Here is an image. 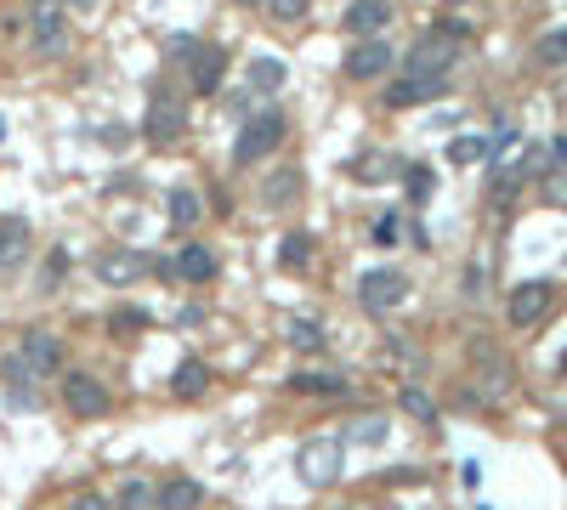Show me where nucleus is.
<instances>
[{
	"label": "nucleus",
	"instance_id": "obj_28",
	"mask_svg": "<svg viewBox=\"0 0 567 510\" xmlns=\"http://www.w3.org/2000/svg\"><path fill=\"white\" fill-rule=\"evenodd\" d=\"M119 510H159V488H147V482H126V488H119Z\"/></svg>",
	"mask_w": 567,
	"mask_h": 510
},
{
	"label": "nucleus",
	"instance_id": "obj_36",
	"mask_svg": "<svg viewBox=\"0 0 567 510\" xmlns=\"http://www.w3.org/2000/svg\"><path fill=\"white\" fill-rule=\"evenodd\" d=\"M375 244H398V216H381L375 221Z\"/></svg>",
	"mask_w": 567,
	"mask_h": 510
},
{
	"label": "nucleus",
	"instance_id": "obj_37",
	"mask_svg": "<svg viewBox=\"0 0 567 510\" xmlns=\"http://www.w3.org/2000/svg\"><path fill=\"white\" fill-rule=\"evenodd\" d=\"M74 510H114L103 494H80V499H74Z\"/></svg>",
	"mask_w": 567,
	"mask_h": 510
},
{
	"label": "nucleus",
	"instance_id": "obj_11",
	"mask_svg": "<svg viewBox=\"0 0 567 510\" xmlns=\"http://www.w3.org/2000/svg\"><path fill=\"white\" fill-rule=\"evenodd\" d=\"M442 91H449V80H421V74H403V80L386 86V109H421V102H431Z\"/></svg>",
	"mask_w": 567,
	"mask_h": 510
},
{
	"label": "nucleus",
	"instance_id": "obj_4",
	"mask_svg": "<svg viewBox=\"0 0 567 510\" xmlns=\"http://www.w3.org/2000/svg\"><path fill=\"white\" fill-rule=\"evenodd\" d=\"M358 301L369 306V313H391V306L409 301V278L398 267H375V272L358 278Z\"/></svg>",
	"mask_w": 567,
	"mask_h": 510
},
{
	"label": "nucleus",
	"instance_id": "obj_30",
	"mask_svg": "<svg viewBox=\"0 0 567 510\" xmlns=\"http://www.w3.org/2000/svg\"><path fill=\"white\" fill-rule=\"evenodd\" d=\"M449 160L454 165H477V160H488V142L482 137H454L449 142Z\"/></svg>",
	"mask_w": 567,
	"mask_h": 510
},
{
	"label": "nucleus",
	"instance_id": "obj_1",
	"mask_svg": "<svg viewBox=\"0 0 567 510\" xmlns=\"http://www.w3.org/2000/svg\"><path fill=\"white\" fill-rule=\"evenodd\" d=\"M460 40H465V23H442V29L421 35L409 46V74H421V80H449V68L460 63Z\"/></svg>",
	"mask_w": 567,
	"mask_h": 510
},
{
	"label": "nucleus",
	"instance_id": "obj_39",
	"mask_svg": "<svg viewBox=\"0 0 567 510\" xmlns=\"http://www.w3.org/2000/svg\"><path fill=\"white\" fill-rule=\"evenodd\" d=\"M63 7H74V12H91V7H96V0H63Z\"/></svg>",
	"mask_w": 567,
	"mask_h": 510
},
{
	"label": "nucleus",
	"instance_id": "obj_31",
	"mask_svg": "<svg viewBox=\"0 0 567 510\" xmlns=\"http://www.w3.org/2000/svg\"><path fill=\"white\" fill-rule=\"evenodd\" d=\"M403 188H409V199H414V204H426V199H431V188H437V176H431L426 165H414V170H403Z\"/></svg>",
	"mask_w": 567,
	"mask_h": 510
},
{
	"label": "nucleus",
	"instance_id": "obj_40",
	"mask_svg": "<svg viewBox=\"0 0 567 510\" xmlns=\"http://www.w3.org/2000/svg\"><path fill=\"white\" fill-rule=\"evenodd\" d=\"M562 374H567V357H562Z\"/></svg>",
	"mask_w": 567,
	"mask_h": 510
},
{
	"label": "nucleus",
	"instance_id": "obj_27",
	"mask_svg": "<svg viewBox=\"0 0 567 510\" xmlns=\"http://www.w3.org/2000/svg\"><path fill=\"white\" fill-rule=\"evenodd\" d=\"M533 63H539V68H562V63H567V29H556V35L539 40V46H533Z\"/></svg>",
	"mask_w": 567,
	"mask_h": 510
},
{
	"label": "nucleus",
	"instance_id": "obj_35",
	"mask_svg": "<svg viewBox=\"0 0 567 510\" xmlns=\"http://www.w3.org/2000/svg\"><path fill=\"white\" fill-rule=\"evenodd\" d=\"M545 199H551V204H567V165H556V176L545 182Z\"/></svg>",
	"mask_w": 567,
	"mask_h": 510
},
{
	"label": "nucleus",
	"instance_id": "obj_23",
	"mask_svg": "<svg viewBox=\"0 0 567 510\" xmlns=\"http://www.w3.org/2000/svg\"><path fill=\"white\" fill-rule=\"evenodd\" d=\"M0 380H7V386H17L23 392V403H29V392H35V364H29V357H23V352H7V357H0Z\"/></svg>",
	"mask_w": 567,
	"mask_h": 510
},
{
	"label": "nucleus",
	"instance_id": "obj_3",
	"mask_svg": "<svg viewBox=\"0 0 567 510\" xmlns=\"http://www.w3.org/2000/svg\"><path fill=\"white\" fill-rule=\"evenodd\" d=\"M284 114H250L239 125V137H233V160L239 165H261L267 153H279V142H284Z\"/></svg>",
	"mask_w": 567,
	"mask_h": 510
},
{
	"label": "nucleus",
	"instance_id": "obj_42",
	"mask_svg": "<svg viewBox=\"0 0 567 510\" xmlns=\"http://www.w3.org/2000/svg\"><path fill=\"white\" fill-rule=\"evenodd\" d=\"M454 7H460V0H454Z\"/></svg>",
	"mask_w": 567,
	"mask_h": 510
},
{
	"label": "nucleus",
	"instance_id": "obj_13",
	"mask_svg": "<svg viewBox=\"0 0 567 510\" xmlns=\"http://www.w3.org/2000/svg\"><path fill=\"white\" fill-rule=\"evenodd\" d=\"M188 58H193V74H188V86L199 91V97H210V91L221 86V68H228V58H221L216 46H193Z\"/></svg>",
	"mask_w": 567,
	"mask_h": 510
},
{
	"label": "nucleus",
	"instance_id": "obj_12",
	"mask_svg": "<svg viewBox=\"0 0 567 510\" xmlns=\"http://www.w3.org/2000/svg\"><path fill=\"white\" fill-rule=\"evenodd\" d=\"M340 23H347V35H352V40H375L386 23H391V7H386V0H352Z\"/></svg>",
	"mask_w": 567,
	"mask_h": 510
},
{
	"label": "nucleus",
	"instance_id": "obj_15",
	"mask_svg": "<svg viewBox=\"0 0 567 510\" xmlns=\"http://www.w3.org/2000/svg\"><path fill=\"white\" fill-rule=\"evenodd\" d=\"M165 216H170V227H177V233H188V227L205 221V204H199V193H193V188H170V193H165Z\"/></svg>",
	"mask_w": 567,
	"mask_h": 510
},
{
	"label": "nucleus",
	"instance_id": "obj_34",
	"mask_svg": "<svg viewBox=\"0 0 567 510\" xmlns=\"http://www.w3.org/2000/svg\"><path fill=\"white\" fill-rule=\"evenodd\" d=\"M403 408H409L414 420H431V397H426V392H414V386L403 392Z\"/></svg>",
	"mask_w": 567,
	"mask_h": 510
},
{
	"label": "nucleus",
	"instance_id": "obj_41",
	"mask_svg": "<svg viewBox=\"0 0 567 510\" xmlns=\"http://www.w3.org/2000/svg\"><path fill=\"white\" fill-rule=\"evenodd\" d=\"M244 7H256V0H244Z\"/></svg>",
	"mask_w": 567,
	"mask_h": 510
},
{
	"label": "nucleus",
	"instance_id": "obj_29",
	"mask_svg": "<svg viewBox=\"0 0 567 510\" xmlns=\"http://www.w3.org/2000/svg\"><path fill=\"white\" fill-rule=\"evenodd\" d=\"M347 437L363 443V448H375V443H386V420H381V415H363V420H352Z\"/></svg>",
	"mask_w": 567,
	"mask_h": 510
},
{
	"label": "nucleus",
	"instance_id": "obj_8",
	"mask_svg": "<svg viewBox=\"0 0 567 510\" xmlns=\"http://www.w3.org/2000/svg\"><path fill=\"white\" fill-rule=\"evenodd\" d=\"M63 403H68V415H80V420H96L108 408V392L96 386L91 374H63Z\"/></svg>",
	"mask_w": 567,
	"mask_h": 510
},
{
	"label": "nucleus",
	"instance_id": "obj_32",
	"mask_svg": "<svg viewBox=\"0 0 567 510\" xmlns=\"http://www.w3.org/2000/svg\"><path fill=\"white\" fill-rule=\"evenodd\" d=\"M267 12H273L279 23H301L312 12V0H267Z\"/></svg>",
	"mask_w": 567,
	"mask_h": 510
},
{
	"label": "nucleus",
	"instance_id": "obj_22",
	"mask_svg": "<svg viewBox=\"0 0 567 510\" xmlns=\"http://www.w3.org/2000/svg\"><path fill=\"white\" fill-rule=\"evenodd\" d=\"M284 341L295 346V352H324V323H318V318H289L284 323Z\"/></svg>",
	"mask_w": 567,
	"mask_h": 510
},
{
	"label": "nucleus",
	"instance_id": "obj_16",
	"mask_svg": "<svg viewBox=\"0 0 567 510\" xmlns=\"http://www.w3.org/2000/svg\"><path fill=\"white\" fill-rule=\"evenodd\" d=\"M244 80H250V91H261V97H279L284 80H289V63H284V58H250Z\"/></svg>",
	"mask_w": 567,
	"mask_h": 510
},
{
	"label": "nucleus",
	"instance_id": "obj_6",
	"mask_svg": "<svg viewBox=\"0 0 567 510\" xmlns=\"http://www.w3.org/2000/svg\"><path fill=\"white\" fill-rule=\"evenodd\" d=\"M29 29H35V51L52 58V51L68 46V17H63V0H35L29 7Z\"/></svg>",
	"mask_w": 567,
	"mask_h": 510
},
{
	"label": "nucleus",
	"instance_id": "obj_9",
	"mask_svg": "<svg viewBox=\"0 0 567 510\" xmlns=\"http://www.w3.org/2000/svg\"><path fill=\"white\" fill-rule=\"evenodd\" d=\"M182 119H188V109H177V97H170L165 86H154V109H147V137H154V142H177V137H182Z\"/></svg>",
	"mask_w": 567,
	"mask_h": 510
},
{
	"label": "nucleus",
	"instance_id": "obj_20",
	"mask_svg": "<svg viewBox=\"0 0 567 510\" xmlns=\"http://www.w3.org/2000/svg\"><path fill=\"white\" fill-rule=\"evenodd\" d=\"M352 182H391V176H403V165L391 160V153H369V160H352L347 165Z\"/></svg>",
	"mask_w": 567,
	"mask_h": 510
},
{
	"label": "nucleus",
	"instance_id": "obj_21",
	"mask_svg": "<svg viewBox=\"0 0 567 510\" xmlns=\"http://www.w3.org/2000/svg\"><path fill=\"white\" fill-rule=\"evenodd\" d=\"M205 505V488L199 482H188V476H177V482H165L159 488V510H199Z\"/></svg>",
	"mask_w": 567,
	"mask_h": 510
},
{
	"label": "nucleus",
	"instance_id": "obj_17",
	"mask_svg": "<svg viewBox=\"0 0 567 510\" xmlns=\"http://www.w3.org/2000/svg\"><path fill=\"white\" fill-rule=\"evenodd\" d=\"M301 397H347V374H330V369H307L289 380Z\"/></svg>",
	"mask_w": 567,
	"mask_h": 510
},
{
	"label": "nucleus",
	"instance_id": "obj_33",
	"mask_svg": "<svg viewBox=\"0 0 567 510\" xmlns=\"http://www.w3.org/2000/svg\"><path fill=\"white\" fill-rule=\"evenodd\" d=\"M114 335H131V329H147V313H137V306H119V313L108 318Z\"/></svg>",
	"mask_w": 567,
	"mask_h": 510
},
{
	"label": "nucleus",
	"instance_id": "obj_5",
	"mask_svg": "<svg viewBox=\"0 0 567 510\" xmlns=\"http://www.w3.org/2000/svg\"><path fill=\"white\" fill-rule=\"evenodd\" d=\"M551 301H556V290L545 284V278H528V284H516V290H511V301H505L511 329H533V323H545Z\"/></svg>",
	"mask_w": 567,
	"mask_h": 510
},
{
	"label": "nucleus",
	"instance_id": "obj_10",
	"mask_svg": "<svg viewBox=\"0 0 567 510\" xmlns=\"http://www.w3.org/2000/svg\"><path fill=\"white\" fill-rule=\"evenodd\" d=\"M391 68V46L375 35V40H358L352 51H347V74L352 80H381V74Z\"/></svg>",
	"mask_w": 567,
	"mask_h": 510
},
{
	"label": "nucleus",
	"instance_id": "obj_2",
	"mask_svg": "<svg viewBox=\"0 0 567 510\" xmlns=\"http://www.w3.org/2000/svg\"><path fill=\"white\" fill-rule=\"evenodd\" d=\"M295 471H301L307 488H330V482L347 471V443L340 437H307L295 448Z\"/></svg>",
	"mask_w": 567,
	"mask_h": 510
},
{
	"label": "nucleus",
	"instance_id": "obj_24",
	"mask_svg": "<svg viewBox=\"0 0 567 510\" xmlns=\"http://www.w3.org/2000/svg\"><path fill=\"white\" fill-rule=\"evenodd\" d=\"M23 250H29V221H0V267H17Z\"/></svg>",
	"mask_w": 567,
	"mask_h": 510
},
{
	"label": "nucleus",
	"instance_id": "obj_26",
	"mask_svg": "<svg viewBox=\"0 0 567 510\" xmlns=\"http://www.w3.org/2000/svg\"><path fill=\"white\" fill-rule=\"evenodd\" d=\"M312 262V233H289L284 244H279V267H289V272H301Z\"/></svg>",
	"mask_w": 567,
	"mask_h": 510
},
{
	"label": "nucleus",
	"instance_id": "obj_14",
	"mask_svg": "<svg viewBox=\"0 0 567 510\" xmlns=\"http://www.w3.org/2000/svg\"><path fill=\"white\" fill-rule=\"evenodd\" d=\"M17 352H23V357H29V364H35V374H40V380H46V374H52L57 364H63V346H57L52 335H46V329H29V335H23V341H17Z\"/></svg>",
	"mask_w": 567,
	"mask_h": 510
},
{
	"label": "nucleus",
	"instance_id": "obj_7",
	"mask_svg": "<svg viewBox=\"0 0 567 510\" xmlns=\"http://www.w3.org/2000/svg\"><path fill=\"white\" fill-rule=\"evenodd\" d=\"M96 278L103 284H114V290H126V284H137V278L147 272V255L142 250H126V244H114V250H96Z\"/></svg>",
	"mask_w": 567,
	"mask_h": 510
},
{
	"label": "nucleus",
	"instance_id": "obj_19",
	"mask_svg": "<svg viewBox=\"0 0 567 510\" xmlns=\"http://www.w3.org/2000/svg\"><path fill=\"white\" fill-rule=\"evenodd\" d=\"M261 199L273 204V211H279V204H295V199H301V170H295V165L273 170V176L261 182Z\"/></svg>",
	"mask_w": 567,
	"mask_h": 510
},
{
	"label": "nucleus",
	"instance_id": "obj_25",
	"mask_svg": "<svg viewBox=\"0 0 567 510\" xmlns=\"http://www.w3.org/2000/svg\"><path fill=\"white\" fill-rule=\"evenodd\" d=\"M170 392L177 397H205L210 392V369L199 364V357H188V364L177 369V380H170Z\"/></svg>",
	"mask_w": 567,
	"mask_h": 510
},
{
	"label": "nucleus",
	"instance_id": "obj_18",
	"mask_svg": "<svg viewBox=\"0 0 567 510\" xmlns=\"http://www.w3.org/2000/svg\"><path fill=\"white\" fill-rule=\"evenodd\" d=\"M177 272L188 278V284H210V278H216V255H210L205 244H182V255H177Z\"/></svg>",
	"mask_w": 567,
	"mask_h": 510
},
{
	"label": "nucleus",
	"instance_id": "obj_38",
	"mask_svg": "<svg viewBox=\"0 0 567 510\" xmlns=\"http://www.w3.org/2000/svg\"><path fill=\"white\" fill-rule=\"evenodd\" d=\"M551 160H556V165H567V137H556V142H551Z\"/></svg>",
	"mask_w": 567,
	"mask_h": 510
}]
</instances>
